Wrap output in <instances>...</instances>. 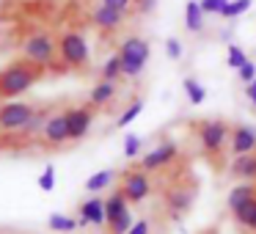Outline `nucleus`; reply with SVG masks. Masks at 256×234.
Instances as JSON below:
<instances>
[{
    "instance_id": "nucleus-1",
    "label": "nucleus",
    "mask_w": 256,
    "mask_h": 234,
    "mask_svg": "<svg viewBox=\"0 0 256 234\" xmlns=\"http://www.w3.org/2000/svg\"><path fill=\"white\" fill-rule=\"evenodd\" d=\"M42 66H34L30 61H14L6 69H0V100H17L25 91H30L39 83Z\"/></svg>"
},
{
    "instance_id": "nucleus-2",
    "label": "nucleus",
    "mask_w": 256,
    "mask_h": 234,
    "mask_svg": "<svg viewBox=\"0 0 256 234\" xmlns=\"http://www.w3.org/2000/svg\"><path fill=\"white\" fill-rule=\"evenodd\" d=\"M193 130L198 135V144L210 160H220L223 152L228 149V135H232V124L223 118H198L193 122Z\"/></svg>"
},
{
    "instance_id": "nucleus-3",
    "label": "nucleus",
    "mask_w": 256,
    "mask_h": 234,
    "mask_svg": "<svg viewBox=\"0 0 256 234\" xmlns=\"http://www.w3.org/2000/svg\"><path fill=\"white\" fill-rule=\"evenodd\" d=\"M152 47L144 36H127L118 47V58H122V72L124 78H140L149 64Z\"/></svg>"
},
{
    "instance_id": "nucleus-4",
    "label": "nucleus",
    "mask_w": 256,
    "mask_h": 234,
    "mask_svg": "<svg viewBox=\"0 0 256 234\" xmlns=\"http://www.w3.org/2000/svg\"><path fill=\"white\" fill-rule=\"evenodd\" d=\"M58 58L69 69H83L91 61V47L80 30H64L58 36Z\"/></svg>"
},
{
    "instance_id": "nucleus-5",
    "label": "nucleus",
    "mask_w": 256,
    "mask_h": 234,
    "mask_svg": "<svg viewBox=\"0 0 256 234\" xmlns=\"http://www.w3.org/2000/svg\"><path fill=\"white\" fill-rule=\"evenodd\" d=\"M22 56L34 66H42V69L52 66L58 58V39L52 34H47V30H39V34L28 36L22 42Z\"/></svg>"
},
{
    "instance_id": "nucleus-6",
    "label": "nucleus",
    "mask_w": 256,
    "mask_h": 234,
    "mask_svg": "<svg viewBox=\"0 0 256 234\" xmlns=\"http://www.w3.org/2000/svg\"><path fill=\"white\" fill-rule=\"evenodd\" d=\"M36 113V105L20 100H8L0 105V132H22L30 116Z\"/></svg>"
},
{
    "instance_id": "nucleus-7",
    "label": "nucleus",
    "mask_w": 256,
    "mask_h": 234,
    "mask_svg": "<svg viewBox=\"0 0 256 234\" xmlns=\"http://www.w3.org/2000/svg\"><path fill=\"white\" fill-rule=\"evenodd\" d=\"M118 190L124 193V198H127L130 204H144V201L152 196L154 184H152V176L146 171H140V168H130V171L122 174V184H118Z\"/></svg>"
},
{
    "instance_id": "nucleus-8",
    "label": "nucleus",
    "mask_w": 256,
    "mask_h": 234,
    "mask_svg": "<svg viewBox=\"0 0 256 234\" xmlns=\"http://www.w3.org/2000/svg\"><path fill=\"white\" fill-rule=\"evenodd\" d=\"M179 157V146L174 144V140H162V144H157L152 152H146V154H140V162L138 168L146 174H154V171H162V168L174 166Z\"/></svg>"
},
{
    "instance_id": "nucleus-9",
    "label": "nucleus",
    "mask_w": 256,
    "mask_h": 234,
    "mask_svg": "<svg viewBox=\"0 0 256 234\" xmlns=\"http://www.w3.org/2000/svg\"><path fill=\"white\" fill-rule=\"evenodd\" d=\"M94 110L91 105H74L66 108V130H69V140H83L91 132V124H94Z\"/></svg>"
},
{
    "instance_id": "nucleus-10",
    "label": "nucleus",
    "mask_w": 256,
    "mask_h": 234,
    "mask_svg": "<svg viewBox=\"0 0 256 234\" xmlns=\"http://www.w3.org/2000/svg\"><path fill=\"white\" fill-rule=\"evenodd\" d=\"M86 226H108L105 198L102 196H91L78 206V228H86Z\"/></svg>"
},
{
    "instance_id": "nucleus-11",
    "label": "nucleus",
    "mask_w": 256,
    "mask_h": 234,
    "mask_svg": "<svg viewBox=\"0 0 256 234\" xmlns=\"http://www.w3.org/2000/svg\"><path fill=\"white\" fill-rule=\"evenodd\" d=\"M124 17H127L124 12H116V8L100 3V6H94V12H91V25H94L96 30H102V34H116L124 25Z\"/></svg>"
},
{
    "instance_id": "nucleus-12",
    "label": "nucleus",
    "mask_w": 256,
    "mask_h": 234,
    "mask_svg": "<svg viewBox=\"0 0 256 234\" xmlns=\"http://www.w3.org/2000/svg\"><path fill=\"white\" fill-rule=\"evenodd\" d=\"M228 152H232L234 157L256 152V130L250 127V124H234L232 135H228Z\"/></svg>"
},
{
    "instance_id": "nucleus-13",
    "label": "nucleus",
    "mask_w": 256,
    "mask_h": 234,
    "mask_svg": "<svg viewBox=\"0 0 256 234\" xmlns=\"http://www.w3.org/2000/svg\"><path fill=\"white\" fill-rule=\"evenodd\" d=\"M42 140H44L47 146H64L69 140V130H66V113L58 110V113H50V118H47L44 130H42Z\"/></svg>"
},
{
    "instance_id": "nucleus-14",
    "label": "nucleus",
    "mask_w": 256,
    "mask_h": 234,
    "mask_svg": "<svg viewBox=\"0 0 256 234\" xmlns=\"http://www.w3.org/2000/svg\"><path fill=\"white\" fill-rule=\"evenodd\" d=\"M228 176L237 179V182H256V152L234 157L232 166H228Z\"/></svg>"
},
{
    "instance_id": "nucleus-15",
    "label": "nucleus",
    "mask_w": 256,
    "mask_h": 234,
    "mask_svg": "<svg viewBox=\"0 0 256 234\" xmlns=\"http://www.w3.org/2000/svg\"><path fill=\"white\" fill-rule=\"evenodd\" d=\"M254 198H256V182H240V184H234V188L228 190L226 206H228V212H234V210H240V206H245L248 201H254Z\"/></svg>"
},
{
    "instance_id": "nucleus-16",
    "label": "nucleus",
    "mask_w": 256,
    "mask_h": 234,
    "mask_svg": "<svg viewBox=\"0 0 256 234\" xmlns=\"http://www.w3.org/2000/svg\"><path fill=\"white\" fill-rule=\"evenodd\" d=\"M116 94H118V83L100 80V83L91 88V94H88V105L91 108H105V105H110V102L116 100Z\"/></svg>"
},
{
    "instance_id": "nucleus-17",
    "label": "nucleus",
    "mask_w": 256,
    "mask_h": 234,
    "mask_svg": "<svg viewBox=\"0 0 256 234\" xmlns=\"http://www.w3.org/2000/svg\"><path fill=\"white\" fill-rule=\"evenodd\" d=\"M127 212H130V201L124 198V193L116 188V190H113V193L105 198V218H108V223L118 220V218L127 215Z\"/></svg>"
},
{
    "instance_id": "nucleus-18",
    "label": "nucleus",
    "mask_w": 256,
    "mask_h": 234,
    "mask_svg": "<svg viewBox=\"0 0 256 234\" xmlns=\"http://www.w3.org/2000/svg\"><path fill=\"white\" fill-rule=\"evenodd\" d=\"M190 201H193V193L188 188H171L166 193V204L174 215H182V212L190 210Z\"/></svg>"
},
{
    "instance_id": "nucleus-19",
    "label": "nucleus",
    "mask_w": 256,
    "mask_h": 234,
    "mask_svg": "<svg viewBox=\"0 0 256 234\" xmlns=\"http://www.w3.org/2000/svg\"><path fill=\"white\" fill-rule=\"evenodd\" d=\"M113 182H116V171H113V168H102V171L91 174V176L86 179V190H88L91 196H100L102 190H108Z\"/></svg>"
},
{
    "instance_id": "nucleus-20",
    "label": "nucleus",
    "mask_w": 256,
    "mask_h": 234,
    "mask_svg": "<svg viewBox=\"0 0 256 234\" xmlns=\"http://www.w3.org/2000/svg\"><path fill=\"white\" fill-rule=\"evenodd\" d=\"M204 17L206 14L201 12L198 0H188V3H184V28H188L190 34H201V30H204Z\"/></svg>"
},
{
    "instance_id": "nucleus-21",
    "label": "nucleus",
    "mask_w": 256,
    "mask_h": 234,
    "mask_svg": "<svg viewBox=\"0 0 256 234\" xmlns=\"http://www.w3.org/2000/svg\"><path fill=\"white\" fill-rule=\"evenodd\" d=\"M47 118H50V110H47V108H36V113L30 116V122L25 124V130L20 135H22V138H42V130H44Z\"/></svg>"
},
{
    "instance_id": "nucleus-22",
    "label": "nucleus",
    "mask_w": 256,
    "mask_h": 234,
    "mask_svg": "<svg viewBox=\"0 0 256 234\" xmlns=\"http://www.w3.org/2000/svg\"><path fill=\"white\" fill-rule=\"evenodd\" d=\"M47 228L56 234H72L74 228H78V218H69L64 215V212H52L50 218H47Z\"/></svg>"
},
{
    "instance_id": "nucleus-23",
    "label": "nucleus",
    "mask_w": 256,
    "mask_h": 234,
    "mask_svg": "<svg viewBox=\"0 0 256 234\" xmlns=\"http://www.w3.org/2000/svg\"><path fill=\"white\" fill-rule=\"evenodd\" d=\"M122 78H124V72H122V58H118V52H116V56H110L105 64H102L100 80H110V83H118Z\"/></svg>"
},
{
    "instance_id": "nucleus-24",
    "label": "nucleus",
    "mask_w": 256,
    "mask_h": 234,
    "mask_svg": "<svg viewBox=\"0 0 256 234\" xmlns=\"http://www.w3.org/2000/svg\"><path fill=\"white\" fill-rule=\"evenodd\" d=\"M232 218H234V223H237V228L248 232V226L254 223V218H256V198H254V201H248L245 206H240V210H234V212H232Z\"/></svg>"
},
{
    "instance_id": "nucleus-25",
    "label": "nucleus",
    "mask_w": 256,
    "mask_h": 234,
    "mask_svg": "<svg viewBox=\"0 0 256 234\" xmlns=\"http://www.w3.org/2000/svg\"><path fill=\"white\" fill-rule=\"evenodd\" d=\"M182 88H184V94H188V102H190V105H201V102L206 100V88H204V86H201L196 78H184Z\"/></svg>"
},
{
    "instance_id": "nucleus-26",
    "label": "nucleus",
    "mask_w": 256,
    "mask_h": 234,
    "mask_svg": "<svg viewBox=\"0 0 256 234\" xmlns=\"http://www.w3.org/2000/svg\"><path fill=\"white\" fill-rule=\"evenodd\" d=\"M140 113H144V100H140V96H138V100H132V102H130L127 108H124V113H122V116H118L116 127H130V124H132L135 118L140 116Z\"/></svg>"
},
{
    "instance_id": "nucleus-27",
    "label": "nucleus",
    "mask_w": 256,
    "mask_h": 234,
    "mask_svg": "<svg viewBox=\"0 0 256 234\" xmlns=\"http://www.w3.org/2000/svg\"><path fill=\"white\" fill-rule=\"evenodd\" d=\"M250 3H254V0H228L226 6H223L220 17H223V20H237V17H242V14L250 8Z\"/></svg>"
},
{
    "instance_id": "nucleus-28",
    "label": "nucleus",
    "mask_w": 256,
    "mask_h": 234,
    "mask_svg": "<svg viewBox=\"0 0 256 234\" xmlns=\"http://www.w3.org/2000/svg\"><path fill=\"white\" fill-rule=\"evenodd\" d=\"M140 154H144V138L130 132L127 138H124V157H127V160H135V157H140Z\"/></svg>"
},
{
    "instance_id": "nucleus-29",
    "label": "nucleus",
    "mask_w": 256,
    "mask_h": 234,
    "mask_svg": "<svg viewBox=\"0 0 256 234\" xmlns=\"http://www.w3.org/2000/svg\"><path fill=\"white\" fill-rule=\"evenodd\" d=\"M248 61H250V58L245 56V50H242V47H237V44H228V50H226V64L234 69V72H237L240 66H245Z\"/></svg>"
},
{
    "instance_id": "nucleus-30",
    "label": "nucleus",
    "mask_w": 256,
    "mask_h": 234,
    "mask_svg": "<svg viewBox=\"0 0 256 234\" xmlns=\"http://www.w3.org/2000/svg\"><path fill=\"white\" fill-rule=\"evenodd\" d=\"M39 190H44V193L56 190V166H44V171L39 174Z\"/></svg>"
},
{
    "instance_id": "nucleus-31",
    "label": "nucleus",
    "mask_w": 256,
    "mask_h": 234,
    "mask_svg": "<svg viewBox=\"0 0 256 234\" xmlns=\"http://www.w3.org/2000/svg\"><path fill=\"white\" fill-rule=\"evenodd\" d=\"M132 223H135V220H132V212H127V215H122L118 220L108 223V232H110V234H127Z\"/></svg>"
},
{
    "instance_id": "nucleus-32",
    "label": "nucleus",
    "mask_w": 256,
    "mask_h": 234,
    "mask_svg": "<svg viewBox=\"0 0 256 234\" xmlns=\"http://www.w3.org/2000/svg\"><path fill=\"white\" fill-rule=\"evenodd\" d=\"M198 3H201V12L204 14H218V17H220L223 6H226L228 0H198Z\"/></svg>"
},
{
    "instance_id": "nucleus-33",
    "label": "nucleus",
    "mask_w": 256,
    "mask_h": 234,
    "mask_svg": "<svg viewBox=\"0 0 256 234\" xmlns=\"http://www.w3.org/2000/svg\"><path fill=\"white\" fill-rule=\"evenodd\" d=\"M166 56L171 58V61H179V58H182V42L179 39H166Z\"/></svg>"
},
{
    "instance_id": "nucleus-34",
    "label": "nucleus",
    "mask_w": 256,
    "mask_h": 234,
    "mask_svg": "<svg viewBox=\"0 0 256 234\" xmlns=\"http://www.w3.org/2000/svg\"><path fill=\"white\" fill-rule=\"evenodd\" d=\"M237 74H240V80H242L245 86L254 83V80H256V64H254V61H248L245 66H240V69H237Z\"/></svg>"
},
{
    "instance_id": "nucleus-35",
    "label": "nucleus",
    "mask_w": 256,
    "mask_h": 234,
    "mask_svg": "<svg viewBox=\"0 0 256 234\" xmlns=\"http://www.w3.org/2000/svg\"><path fill=\"white\" fill-rule=\"evenodd\" d=\"M132 8L146 17V14H152V12L157 8V0H132Z\"/></svg>"
},
{
    "instance_id": "nucleus-36",
    "label": "nucleus",
    "mask_w": 256,
    "mask_h": 234,
    "mask_svg": "<svg viewBox=\"0 0 256 234\" xmlns=\"http://www.w3.org/2000/svg\"><path fill=\"white\" fill-rule=\"evenodd\" d=\"M127 234H152V220H149V218H140V220H135L132 226H130Z\"/></svg>"
},
{
    "instance_id": "nucleus-37",
    "label": "nucleus",
    "mask_w": 256,
    "mask_h": 234,
    "mask_svg": "<svg viewBox=\"0 0 256 234\" xmlns=\"http://www.w3.org/2000/svg\"><path fill=\"white\" fill-rule=\"evenodd\" d=\"M100 3H105V6L116 8V12H124V14L132 8V0H100Z\"/></svg>"
},
{
    "instance_id": "nucleus-38",
    "label": "nucleus",
    "mask_w": 256,
    "mask_h": 234,
    "mask_svg": "<svg viewBox=\"0 0 256 234\" xmlns=\"http://www.w3.org/2000/svg\"><path fill=\"white\" fill-rule=\"evenodd\" d=\"M245 96H248V100H250V105L256 108V80H254V83H248V86H245Z\"/></svg>"
},
{
    "instance_id": "nucleus-39",
    "label": "nucleus",
    "mask_w": 256,
    "mask_h": 234,
    "mask_svg": "<svg viewBox=\"0 0 256 234\" xmlns=\"http://www.w3.org/2000/svg\"><path fill=\"white\" fill-rule=\"evenodd\" d=\"M248 234H256V218H254V223L248 226Z\"/></svg>"
}]
</instances>
